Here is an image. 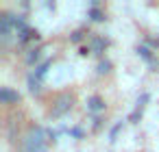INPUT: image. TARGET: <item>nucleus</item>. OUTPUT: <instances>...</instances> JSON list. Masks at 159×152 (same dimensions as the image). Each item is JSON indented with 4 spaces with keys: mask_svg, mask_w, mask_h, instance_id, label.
<instances>
[{
    "mask_svg": "<svg viewBox=\"0 0 159 152\" xmlns=\"http://www.w3.org/2000/svg\"><path fill=\"white\" fill-rule=\"evenodd\" d=\"M87 109L94 111V113H98V111L105 109V100H102L100 96H89V98H87Z\"/></svg>",
    "mask_w": 159,
    "mask_h": 152,
    "instance_id": "4",
    "label": "nucleus"
},
{
    "mask_svg": "<svg viewBox=\"0 0 159 152\" xmlns=\"http://www.w3.org/2000/svg\"><path fill=\"white\" fill-rule=\"evenodd\" d=\"M74 106V93L70 91H59L52 100H50V109H48V115L50 117H63L66 113H70Z\"/></svg>",
    "mask_w": 159,
    "mask_h": 152,
    "instance_id": "2",
    "label": "nucleus"
},
{
    "mask_svg": "<svg viewBox=\"0 0 159 152\" xmlns=\"http://www.w3.org/2000/svg\"><path fill=\"white\" fill-rule=\"evenodd\" d=\"M0 102H2L5 106H16L20 102V93L13 87L5 85V87H0Z\"/></svg>",
    "mask_w": 159,
    "mask_h": 152,
    "instance_id": "3",
    "label": "nucleus"
},
{
    "mask_svg": "<svg viewBox=\"0 0 159 152\" xmlns=\"http://www.w3.org/2000/svg\"><path fill=\"white\" fill-rule=\"evenodd\" d=\"M20 152H50V139L42 124L31 122L20 135Z\"/></svg>",
    "mask_w": 159,
    "mask_h": 152,
    "instance_id": "1",
    "label": "nucleus"
}]
</instances>
